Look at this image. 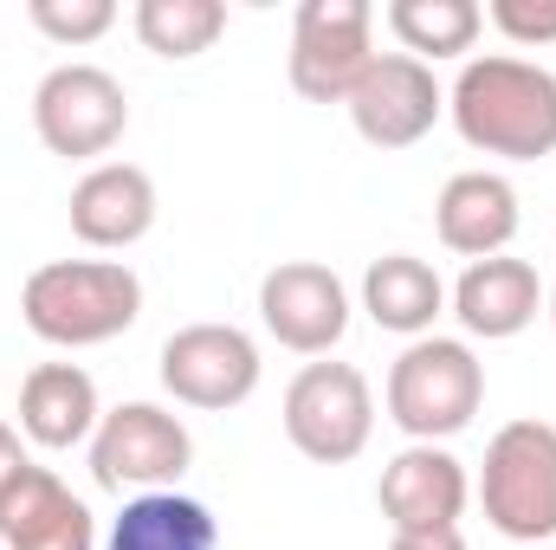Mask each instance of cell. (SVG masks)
I'll list each match as a JSON object with an SVG mask.
<instances>
[{
	"instance_id": "cell-1",
	"label": "cell",
	"mask_w": 556,
	"mask_h": 550,
	"mask_svg": "<svg viewBox=\"0 0 556 550\" xmlns=\"http://www.w3.org/2000/svg\"><path fill=\"white\" fill-rule=\"evenodd\" d=\"M453 130L505 162H538L556 155V72L511 59V52H485L466 59L453 91H446Z\"/></svg>"
},
{
	"instance_id": "cell-2",
	"label": "cell",
	"mask_w": 556,
	"mask_h": 550,
	"mask_svg": "<svg viewBox=\"0 0 556 550\" xmlns=\"http://www.w3.org/2000/svg\"><path fill=\"white\" fill-rule=\"evenodd\" d=\"M20 317L39 343L91 350L142 317V278L124 260H52L20 285Z\"/></svg>"
},
{
	"instance_id": "cell-3",
	"label": "cell",
	"mask_w": 556,
	"mask_h": 550,
	"mask_svg": "<svg viewBox=\"0 0 556 550\" xmlns=\"http://www.w3.org/2000/svg\"><path fill=\"white\" fill-rule=\"evenodd\" d=\"M485 402V370L459 337H415L389 370V421L408 440H453Z\"/></svg>"
},
{
	"instance_id": "cell-4",
	"label": "cell",
	"mask_w": 556,
	"mask_h": 550,
	"mask_svg": "<svg viewBox=\"0 0 556 550\" xmlns=\"http://www.w3.org/2000/svg\"><path fill=\"white\" fill-rule=\"evenodd\" d=\"M479 505L498 538L551 545L556 538V427L551 421H511L485 447Z\"/></svg>"
},
{
	"instance_id": "cell-5",
	"label": "cell",
	"mask_w": 556,
	"mask_h": 550,
	"mask_svg": "<svg viewBox=\"0 0 556 550\" xmlns=\"http://www.w3.org/2000/svg\"><path fill=\"white\" fill-rule=\"evenodd\" d=\"M376 434V396L369 376L356 363H304L285 389V440L317 460V466H343L369 447Z\"/></svg>"
},
{
	"instance_id": "cell-6",
	"label": "cell",
	"mask_w": 556,
	"mask_h": 550,
	"mask_svg": "<svg viewBox=\"0 0 556 550\" xmlns=\"http://www.w3.org/2000/svg\"><path fill=\"white\" fill-rule=\"evenodd\" d=\"M376 65V7L369 0H304L291 20V91L311 104H343Z\"/></svg>"
},
{
	"instance_id": "cell-7",
	"label": "cell",
	"mask_w": 556,
	"mask_h": 550,
	"mask_svg": "<svg viewBox=\"0 0 556 550\" xmlns=\"http://www.w3.org/2000/svg\"><path fill=\"white\" fill-rule=\"evenodd\" d=\"M194 460V440L181 414L155 402H124L98 421L91 434V479L104 492H168Z\"/></svg>"
},
{
	"instance_id": "cell-8",
	"label": "cell",
	"mask_w": 556,
	"mask_h": 550,
	"mask_svg": "<svg viewBox=\"0 0 556 550\" xmlns=\"http://www.w3.org/2000/svg\"><path fill=\"white\" fill-rule=\"evenodd\" d=\"M33 130L52 155L85 162L130 130V98L104 65H59L33 91Z\"/></svg>"
},
{
	"instance_id": "cell-9",
	"label": "cell",
	"mask_w": 556,
	"mask_h": 550,
	"mask_svg": "<svg viewBox=\"0 0 556 550\" xmlns=\"http://www.w3.org/2000/svg\"><path fill=\"white\" fill-rule=\"evenodd\" d=\"M162 389L188 409H240L260 389V343L240 324H188L162 343Z\"/></svg>"
},
{
	"instance_id": "cell-10",
	"label": "cell",
	"mask_w": 556,
	"mask_h": 550,
	"mask_svg": "<svg viewBox=\"0 0 556 550\" xmlns=\"http://www.w3.org/2000/svg\"><path fill=\"white\" fill-rule=\"evenodd\" d=\"M356 137L369 149H415L440 111H446V91L433 85V65H420L408 52H376V65L356 78V91L343 98Z\"/></svg>"
},
{
	"instance_id": "cell-11",
	"label": "cell",
	"mask_w": 556,
	"mask_h": 550,
	"mask_svg": "<svg viewBox=\"0 0 556 550\" xmlns=\"http://www.w3.org/2000/svg\"><path fill=\"white\" fill-rule=\"evenodd\" d=\"M260 324L273 330L285 350L324 357L350 330V291L317 260H285V266H273L260 278Z\"/></svg>"
},
{
	"instance_id": "cell-12",
	"label": "cell",
	"mask_w": 556,
	"mask_h": 550,
	"mask_svg": "<svg viewBox=\"0 0 556 550\" xmlns=\"http://www.w3.org/2000/svg\"><path fill=\"white\" fill-rule=\"evenodd\" d=\"M376 499H382V518L395 532H459V512L472 499V479H466V466L446 447L415 440V447H402L382 466Z\"/></svg>"
},
{
	"instance_id": "cell-13",
	"label": "cell",
	"mask_w": 556,
	"mask_h": 550,
	"mask_svg": "<svg viewBox=\"0 0 556 550\" xmlns=\"http://www.w3.org/2000/svg\"><path fill=\"white\" fill-rule=\"evenodd\" d=\"M0 550H98V518L52 466H26L0 492Z\"/></svg>"
},
{
	"instance_id": "cell-14",
	"label": "cell",
	"mask_w": 556,
	"mask_h": 550,
	"mask_svg": "<svg viewBox=\"0 0 556 550\" xmlns=\"http://www.w3.org/2000/svg\"><path fill=\"white\" fill-rule=\"evenodd\" d=\"M433 227H440V247L459 253V260H498L511 240H518V188L492 168H466L440 188L433 201Z\"/></svg>"
},
{
	"instance_id": "cell-15",
	"label": "cell",
	"mask_w": 556,
	"mask_h": 550,
	"mask_svg": "<svg viewBox=\"0 0 556 550\" xmlns=\"http://www.w3.org/2000/svg\"><path fill=\"white\" fill-rule=\"evenodd\" d=\"M155 227V182L137 162H98L72 188V234L98 253H124Z\"/></svg>"
},
{
	"instance_id": "cell-16",
	"label": "cell",
	"mask_w": 556,
	"mask_h": 550,
	"mask_svg": "<svg viewBox=\"0 0 556 550\" xmlns=\"http://www.w3.org/2000/svg\"><path fill=\"white\" fill-rule=\"evenodd\" d=\"M98 383L78 370V363H39L26 383H20V434L46 453H65V447H85L98 434Z\"/></svg>"
},
{
	"instance_id": "cell-17",
	"label": "cell",
	"mask_w": 556,
	"mask_h": 550,
	"mask_svg": "<svg viewBox=\"0 0 556 550\" xmlns=\"http://www.w3.org/2000/svg\"><path fill=\"white\" fill-rule=\"evenodd\" d=\"M538 304H544V285L538 273L525 266V260H472L459 285H453V317L472 330V337H485V343H505V337H518L531 317H538Z\"/></svg>"
},
{
	"instance_id": "cell-18",
	"label": "cell",
	"mask_w": 556,
	"mask_h": 550,
	"mask_svg": "<svg viewBox=\"0 0 556 550\" xmlns=\"http://www.w3.org/2000/svg\"><path fill=\"white\" fill-rule=\"evenodd\" d=\"M363 311H369L382 330H395V337H427L433 317L446 311V285H440V273H433L427 260L389 253V260H376V266L363 273Z\"/></svg>"
},
{
	"instance_id": "cell-19",
	"label": "cell",
	"mask_w": 556,
	"mask_h": 550,
	"mask_svg": "<svg viewBox=\"0 0 556 550\" xmlns=\"http://www.w3.org/2000/svg\"><path fill=\"white\" fill-rule=\"evenodd\" d=\"M104 550H220V518L181 492H137L117 512Z\"/></svg>"
},
{
	"instance_id": "cell-20",
	"label": "cell",
	"mask_w": 556,
	"mask_h": 550,
	"mask_svg": "<svg viewBox=\"0 0 556 550\" xmlns=\"http://www.w3.org/2000/svg\"><path fill=\"white\" fill-rule=\"evenodd\" d=\"M479 26H485V7H472V0H389V33L420 65L472 52Z\"/></svg>"
},
{
	"instance_id": "cell-21",
	"label": "cell",
	"mask_w": 556,
	"mask_h": 550,
	"mask_svg": "<svg viewBox=\"0 0 556 550\" xmlns=\"http://www.w3.org/2000/svg\"><path fill=\"white\" fill-rule=\"evenodd\" d=\"M227 33L220 0H137V39L155 59H201Z\"/></svg>"
},
{
	"instance_id": "cell-22",
	"label": "cell",
	"mask_w": 556,
	"mask_h": 550,
	"mask_svg": "<svg viewBox=\"0 0 556 550\" xmlns=\"http://www.w3.org/2000/svg\"><path fill=\"white\" fill-rule=\"evenodd\" d=\"M26 20L52 46H91L117 26V7L111 0H26Z\"/></svg>"
},
{
	"instance_id": "cell-23",
	"label": "cell",
	"mask_w": 556,
	"mask_h": 550,
	"mask_svg": "<svg viewBox=\"0 0 556 550\" xmlns=\"http://www.w3.org/2000/svg\"><path fill=\"white\" fill-rule=\"evenodd\" d=\"M485 20L518 46H551L556 39V0H492Z\"/></svg>"
},
{
	"instance_id": "cell-24",
	"label": "cell",
	"mask_w": 556,
	"mask_h": 550,
	"mask_svg": "<svg viewBox=\"0 0 556 550\" xmlns=\"http://www.w3.org/2000/svg\"><path fill=\"white\" fill-rule=\"evenodd\" d=\"M26 466H33V460H26V447H20V434H13V427L0 421V492H7V486H13V479L26 473Z\"/></svg>"
},
{
	"instance_id": "cell-25",
	"label": "cell",
	"mask_w": 556,
	"mask_h": 550,
	"mask_svg": "<svg viewBox=\"0 0 556 550\" xmlns=\"http://www.w3.org/2000/svg\"><path fill=\"white\" fill-rule=\"evenodd\" d=\"M389 550H466V538L459 532H395Z\"/></svg>"
},
{
	"instance_id": "cell-26",
	"label": "cell",
	"mask_w": 556,
	"mask_h": 550,
	"mask_svg": "<svg viewBox=\"0 0 556 550\" xmlns=\"http://www.w3.org/2000/svg\"><path fill=\"white\" fill-rule=\"evenodd\" d=\"M551 324H556V285H551Z\"/></svg>"
}]
</instances>
